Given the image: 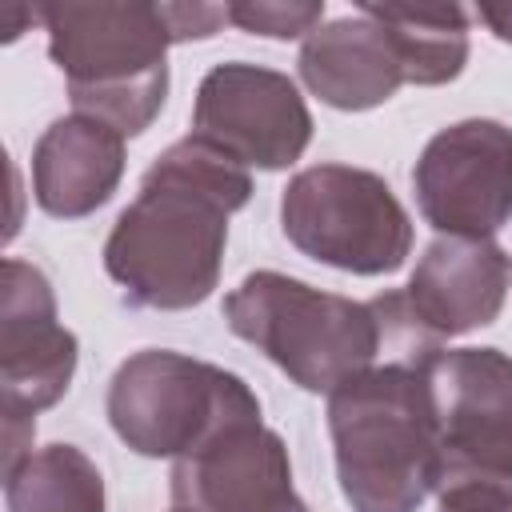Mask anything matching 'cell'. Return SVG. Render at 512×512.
<instances>
[{
	"label": "cell",
	"instance_id": "3",
	"mask_svg": "<svg viewBox=\"0 0 512 512\" xmlns=\"http://www.w3.org/2000/svg\"><path fill=\"white\" fill-rule=\"evenodd\" d=\"M48 56L68 80L80 116L104 120L120 136H140L168 100V20L148 0H60L36 4Z\"/></svg>",
	"mask_w": 512,
	"mask_h": 512
},
{
	"label": "cell",
	"instance_id": "13",
	"mask_svg": "<svg viewBox=\"0 0 512 512\" xmlns=\"http://www.w3.org/2000/svg\"><path fill=\"white\" fill-rule=\"evenodd\" d=\"M296 68L308 92L340 112H368L404 84V64L388 28L360 8L304 36Z\"/></svg>",
	"mask_w": 512,
	"mask_h": 512
},
{
	"label": "cell",
	"instance_id": "11",
	"mask_svg": "<svg viewBox=\"0 0 512 512\" xmlns=\"http://www.w3.org/2000/svg\"><path fill=\"white\" fill-rule=\"evenodd\" d=\"M168 480L172 512H284L296 500L288 448L260 412L220 424Z\"/></svg>",
	"mask_w": 512,
	"mask_h": 512
},
{
	"label": "cell",
	"instance_id": "7",
	"mask_svg": "<svg viewBox=\"0 0 512 512\" xmlns=\"http://www.w3.org/2000/svg\"><path fill=\"white\" fill-rule=\"evenodd\" d=\"M424 376L436 412L440 480L512 488V356L500 348H432Z\"/></svg>",
	"mask_w": 512,
	"mask_h": 512
},
{
	"label": "cell",
	"instance_id": "16",
	"mask_svg": "<svg viewBox=\"0 0 512 512\" xmlns=\"http://www.w3.org/2000/svg\"><path fill=\"white\" fill-rule=\"evenodd\" d=\"M8 512H104V476L76 444H44L4 468Z\"/></svg>",
	"mask_w": 512,
	"mask_h": 512
},
{
	"label": "cell",
	"instance_id": "4",
	"mask_svg": "<svg viewBox=\"0 0 512 512\" xmlns=\"http://www.w3.org/2000/svg\"><path fill=\"white\" fill-rule=\"evenodd\" d=\"M232 336L264 352L304 392H332L384 352V316L376 300L360 304L320 292L296 276L260 268L224 296Z\"/></svg>",
	"mask_w": 512,
	"mask_h": 512
},
{
	"label": "cell",
	"instance_id": "20",
	"mask_svg": "<svg viewBox=\"0 0 512 512\" xmlns=\"http://www.w3.org/2000/svg\"><path fill=\"white\" fill-rule=\"evenodd\" d=\"M476 16L492 28V36H496V40L512 44V4H480V8H476Z\"/></svg>",
	"mask_w": 512,
	"mask_h": 512
},
{
	"label": "cell",
	"instance_id": "9",
	"mask_svg": "<svg viewBox=\"0 0 512 512\" xmlns=\"http://www.w3.org/2000/svg\"><path fill=\"white\" fill-rule=\"evenodd\" d=\"M412 188L440 236L500 232L512 220V128L484 116L440 128L412 168Z\"/></svg>",
	"mask_w": 512,
	"mask_h": 512
},
{
	"label": "cell",
	"instance_id": "8",
	"mask_svg": "<svg viewBox=\"0 0 512 512\" xmlns=\"http://www.w3.org/2000/svg\"><path fill=\"white\" fill-rule=\"evenodd\" d=\"M192 136L228 152L244 168L280 172L312 140V112L292 76L228 60L204 72L192 104Z\"/></svg>",
	"mask_w": 512,
	"mask_h": 512
},
{
	"label": "cell",
	"instance_id": "14",
	"mask_svg": "<svg viewBox=\"0 0 512 512\" xmlns=\"http://www.w3.org/2000/svg\"><path fill=\"white\" fill-rule=\"evenodd\" d=\"M124 176V136L92 116L52 120L32 148V196L56 220L92 216Z\"/></svg>",
	"mask_w": 512,
	"mask_h": 512
},
{
	"label": "cell",
	"instance_id": "18",
	"mask_svg": "<svg viewBox=\"0 0 512 512\" xmlns=\"http://www.w3.org/2000/svg\"><path fill=\"white\" fill-rule=\"evenodd\" d=\"M436 496H440L436 512H512V488L504 484L468 480V484H448Z\"/></svg>",
	"mask_w": 512,
	"mask_h": 512
},
{
	"label": "cell",
	"instance_id": "2",
	"mask_svg": "<svg viewBox=\"0 0 512 512\" xmlns=\"http://www.w3.org/2000/svg\"><path fill=\"white\" fill-rule=\"evenodd\" d=\"M384 348V364L328 392L336 480L352 512H416L440 480L436 412L424 376V356L440 344Z\"/></svg>",
	"mask_w": 512,
	"mask_h": 512
},
{
	"label": "cell",
	"instance_id": "15",
	"mask_svg": "<svg viewBox=\"0 0 512 512\" xmlns=\"http://www.w3.org/2000/svg\"><path fill=\"white\" fill-rule=\"evenodd\" d=\"M380 20L400 52L404 84L436 88L468 64V8L460 4H360Z\"/></svg>",
	"mask_w": 512,
	"mask_h": 512
},
{
	"label": "cell",
	"instance_id": "19",
	"mask_svg": "<svg viewBox=\"0 0 512 512\" xmlns=\"http://www.w3.org/2000/svg\"><path fill=\"white\" fill-rule=\"evenodd\" d=\"M164 20L172 32V44L204 40L228 20V8H220V4H164Z\"/></svg>",
	"mask_w": 512,
	"mask_h": 512
},
{
	"label": "cell",
	"instance_id": "10",
	"mask_svg": "<svg viewBox=\"0 0 512 512\" xmlns=\"http://www.w3.org/2000/svg\"><path fill=\"white\" fill-rule=\"evenodd\" d=\"M80 344L56 320L48 276L8 256L0 272V416L36 420L52 408L76 376Z\"/></svg>",
	"mask_w": 512,
	"mask_h": 512
},
{
	"label": "cell",
	"instance_id": "21",
	"mask_svg": "<svg viewBox=\"0 0 512 512\" xmlns=\"http://www.w3.org/2000/svg\"><path fill=\"white\" fill-rule=\"evenodd\" d=\"M284 512H312V508H308V504H304V500H300V496H296V500H292V504H288V508H284Z\"/></svg>",
	"mask_w": 512,
	"mask_h": 512
},
{
	"label": "cell",
	"instance_id": "1",
	"mask_svg": "<svg viewBox=\"0 0 512 512\" xmlns=\"http://www.w3.org/2000/svg\"><path fill=\"white\" fill-rule=\"evenodd\" d=\"M248 200L252 176L228 152L192 132L164 148L104 240V272L124 304L156 312L204 304L220 284L228 216Z\"/></svg>",
	"mask_w": 512,
	"mask_h": 512
},
{
	"label": "cell",
	"instance_id": "17",
	"mask_svg": "<svg viewBox=\"0 0 512 512\" xmlns=\"http://www.w3.org/2000/svg\"><path fill=\"white\" fill-rule=\"evenodd\" d=\"M228 24L252 36H272V40H300L312 36L324 24V4L320 0H240L224 4Z\"/></svg>",
	"mask_w": 512,
	"mask_h": 512
},
{
	"label": "cell",
	"instance_id": "5",
	"mask_svg": "<svg viewBox=\"0 0 512 512\" xmlns=\"http://www.w3.org/2000/svg\"><path fill=\"white\" fill-rule=\"evenodd\" d=\"M248 412H260V400L236 372L172 348L132 352L108 384L112 432L148 460H180Z\"/></svg>",
	"mask_w": 512,
	"mask_h": 512
},
{
	"label": "cell",
	"instance_id": "12",
	"mask_svg": "<svg viewBox=\"0 0 512 512\" xmlns=\"http://www.w3.org/2000/svg\"><path fill=\"white\" fill-rule=\"evenodd\" d=\"M512 260L492 236H436L404 288V308L432 336H464L500 316Z\"/></svg>",
	"mask_w": 512,
	"mask_h": 512
},
{
	"label": "cell",
	"instance_id": "6",
	"mask_svg": "<svg viewBox=\"0 0 512 512\" xmlns=\"http://www.w3.org/2000/svg\"><path fill=\"white\" fill-rule=\"evenodd\" d=\"M280 224L296 252L352 276H388L412 252V220L388 180L352 164L296 172L280 196Z\"/></svg>",
	"mask_w": 512,
	"mask_h": 512
}]
</instances>
